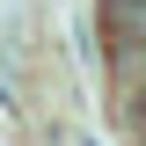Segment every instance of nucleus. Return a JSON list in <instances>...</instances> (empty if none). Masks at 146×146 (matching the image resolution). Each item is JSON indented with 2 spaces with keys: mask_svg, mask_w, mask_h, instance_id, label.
Listing matches in <instances>:
<instances>
[{
  "mask_svg": "<svg viewBox=\"0 0 146 146\" xmlns=\"http://www.w3.org/2000/svg\"><path fill=\"white\" fill-rule=\"evenodd\" d=\"M95 15H102L110 58L117 51H146V0H95Z\"/></svg>",
  "mask_w": 146,
  "mask_h": 146,
  "instance_id": "nucleus-1",
  "label": "nucleus"
}]
</instances>
